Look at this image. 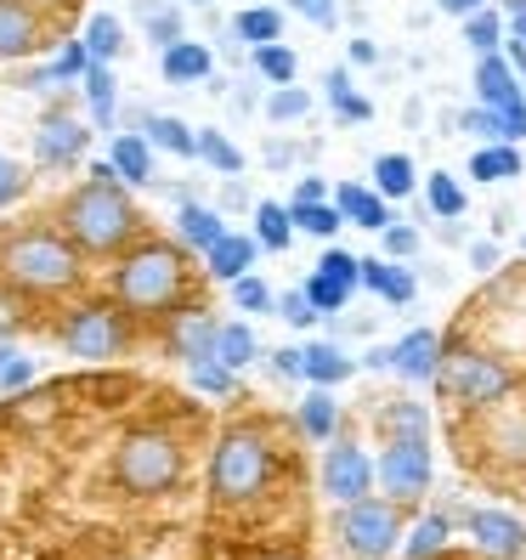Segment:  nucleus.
I'll return each mask as SVG.
<instances>
[{
  "label": "nucleus",
  "instance_id": "nucleus-60",
  "mask_svg": "<svg viewBox=\"0 0 526 560\" xmlns=\"http://www.w3.org/2000/svg\"><path fill=\"white\" fill-rule=\"evenodd\" d=\"M436 7H442V12H453V18H470V12H481V7H487V0H436Z\"/></svg>",
  "mask_w": 526,
  "mask_h": 560
},
{
  "label": "nucleus",
  "instance_id": "nucleus-29",
  "mask_svg": "<svg viewBox=\"0 0 526 560\" xmlns=\"http://www.w3.org/2000/svg\"><path fill=\"white\" fill-rule=\"evenodd\" d=\"M85 103H91V119L103 125V130H114V114H119V103H114V69L108 62H91L85 69Z\"/></svg>",
  "mask_w": 526,
  "mask_h": 560
},
{
  "label": "nucleus",
  "instance_id": "nucleus-46",
  "mask_svg": "<svg viewBox=\"0 0 526 560\" xmlns=\"http://www.w3.org/2000/svg\"><path fill=\"white\" fill-rule=\"evenodd\" d=\"M301 289L312 294V306H317V312H346V301H351V289H346V283H335L328 272H312Z\"/></svg>",
  "mask_w": 526,
  "mask_h": 560
},
{
  "label": "nucleus",
  "instance_id": "nucleus-39",
  "mask_svg": "<svg viewBox=\"0 0 526 560\" xmlns=\"http://www.w3.org/2000/svg\"><path fill=\"white\" fill-rule=\"evenodd\" d=\"M424 205H431V215H442V221H458V215H465V187H458L453 176H431V182H424Z\"/></svg>",
  "mask_w": 526,
  "mask_h": 560
},
{
  "label": "nucleus",
  "instance_id": "nucleus-56",
  "mask_svg": "<svg viewBox=\"0 0 526 560\" xmlns=\"http://www.w3.org/2000/svg\"><path fill=\"white\" fill-rule=\"evenodd\" d=\"M272 369H278L283 380H301V351H294V346H289V351H272Z\"/></svg>",
  "mask_w": 526,
  "mask_h": 560
},
{
  "label": "nucleus",
  "instance_id": "nucleus-53",
  "mask_svg": "<svg viewBox=\"0 0 526 560\" xmlns=\"http://www.w3.org/2000/svg\"><path fill=\"white\" fill-rule=\"evenodd\" d=\"M379 244H385L390 260H408V255L419 249V233H413V226H402V221H390L385 233H379Z\"/></svg>",
  "mask_w": 526,
  "mask_h": 560
},
{
  "label": "nucleus",
  "instance_id": "nucleus-52",
  "mask_svg": "<svg viewBox=\"0 0 526 560\" xmlns=\"http://www.w3.org/2000/svg\"><path fill=\"white\" fill-rule=\"evenodd\" d=\"M23 187H28V176H23V164H17V159H7V153H0V210H7V205H17V199H23Z\"/></svg>",
  "mask_w": 526,
  "mask_h": 560
},
{
  "label": "nucleus",
  "instance_id": "nucleus-12",
  "mask_svg": "<svg viewBox=\"0 0 526 560\" xmlns=\"http://www.w3.org/2000/svg\"><path fill=\"white\" fill-rule=\"evenodd\" d=\"M215 335H221V323L210 317V306H176L171 317H164V351L182 357V362H204L215 357Z\"/></svg>",
  "mask_w": 526,
  "mask_h": 560
},
{
  "label": "nucleus",
  "instance_id": "nucleus-6",
  "mask_svg": "<svg viewBox=\"0 0 526 560\" xmlns=\"http://www.w3.org/2000/svg\"><path fill=\"white\" fill-rule=\"evenodd\" d=\"M436 385L447 390L453 402H470V408H492L510 397V362L492 357V351H470V346H447L442 340V362H436Z\"/></svg>",
  "mask_w": 526,
  "mask_h": 560
},
{
  "label": "nucleus",
  "instance_id": "nucleus-32",
  "mask_svg": "<svg viewBox=\"0 0 526 560\" xmlns=\"http://www.w3.org/2000/svg\"><path fill=\"white\" fill-rule=\"evenodd\" d=\"M374 187L385 192L390 205H402L408 192H413V159L408 153H379L374 159Z\"/></svg>",
  "mask_w": 526,
  "mask_h": 560
},
{
  "label": "nucleus",
  "instance_id": "nucleus-10",
  "mask_svg": "<svg viewBox=\"0 0 526 560\" xmlns=\"http://www.w3.org/2000/svg\"><path fill=\"white\" fill-rule=\"evenodd\" d=\"M436 362H442V335L436 328H413V335H402L390 351H369V369H390V374H402L408 385H431Z\"/></svg>",
  "mask_w": 526,
  "mask_h": 560
},
{
  "label": "nucleus",
  "instance_id": "nucleus-48",
  "mask_svg": "<svg viewBox=\"0 0 526 560\" xmlns=\"http://www.w3.org/2000/svg\"><path fill=\"white\" fill-rule=\"evenodd\" d=\"M233 301H238V312H272V306H278V294L260 283L255 272H244V278H233Z\"/></svg>",
  "mask_w": 526,
  "mask_h": 560
},
{
  "label": "nucleus",
  "instance_id": "nucleus-22",
  "mask_svg": "<svg viewBox=\"0 0 526 560\" xmlns=\"http://www.w3.org/2000/svg\"><path fill=\"white\" fill-rule=\"evenodd\" d=\"M363 289H374L385 306H413V294H419L413 272L408 267H390V255L385 260H363Z\"/></svg>",
  "mask_w": 526,
  "mask_h": 560
},
{
  "label": "nucleus",
  "instance_id": "nucleus-42",
  "mask_svg": "<svg viewBox=\"0 0 526 560\" xmlns=\"http://www.w3.org/2000/svg\"><path fill=\"white\" fill-rule=\"evenodd\" d=\"M306 114H312V96L301 85H272V96H267V119L272 125H294V119H306Z\"/></svg>",
  "mask_w": 526,
  "mask_h": 560
},
{
  "label": "nucleus",
  "instance_id": "nucleus-63",
  "mask_svg": "<svg viewBox=\"0 0 526 560\" xmlns=\"http://www.w3.org/2000/svg\"><path fill=\"white\" fill-rule=\"evenodd\" d=\"M199 7H204V0H199Z\"/></svg>",
  "mask_w": 526,
  "mask_h": 560
},
{
  "label": "nucleus",
  "instance_id": "nucleus-1",
  "mask_svg": "<svg viewBox=\"0 0 526 560\" xmlns=\"http://www.w3.org/2000/svg\"><path fill=\"white\" fill-rule=\"evenodd\" d=\"M137 226H142V215L130 205L114 159L91 164V182L62 199V233L80 244V255H125L130 238H137Z\"/></svg>",
  "mask_w": 526,
  "mask_h": 560
},
{
  "label": "nucleus",
  "instance_id": "nucleus-26",
  "mask_svg": "<svg viewBox=\"0 0 526 560\" xmlns=\"http://www.w3.org/2000/svg\"><path fill=\"white\" fill-rule=\"evenodd\" d=\"M335 424H340L335 390H328V385H312V390H306V402H301V431H306L312 442H328V436H335Z\"/></svg>",
  "mask_w": 526,
  "mask_h": 560
},
{
  "label": "nucleus",
  "instance_id": "nucleus-7",
  "mask_svg": "<svg viewBox=\"0 0 526 560\" xmlns=\"http://www.w3.org/2000/svg\"><path fill=\"white\" fill-rule=\"evenodd\" d=\"M125 317H130L125 306L85 301V306H74L69 317H62L57 340H62V351L80 357V362H108V357H125V346H130V323H125Z\"/></svg>",
  "mask_w": 526,
  "mask_h": 560
},
{
  "label": "nucleus",
  "instance_id": "nucleus-15",
  "mask_svg": "<svg viewBox=\"0 0 526 560\" xmlns=\"http://www.w3.org/2000/svg\"><path fill=\"white\" fill-rule=\"evenodd\" d=\"M470 538H476V549L492 555V560H515V555L526 549V526H521L515 515H504V510H476V515H470Z\"/></svg>",
  "mask_w": 526,
  "mask_h": 560
},
{
  "label": "nucleus",
  "instance_id": "nucleus-8",
  "mask_svg": "<svg viewBox=\"0 0 526 560\" xmlns=\"http://www.w3.org/2000/svg\"><path fill=\"white\" fill-rule=\"evenodd\" d=\"M340 538L356 560H390V549L402 544V515L390 499H356V504H340Z\"/></svg>",
  "mask_w": 526,
  "mask_h": 560
},
{
  "label": "nucleus",
  "instance_id": "nucleus-18",
  "mask_svg": "<svg viewBox=\"0 0 526 560\" xmlns=\"http://www.w3.org/2000/svg\"><path fill=\"white\" fill-rule=\"evenodd\" d=\"M159 74L171 85H199V80L215 74V57H210L204 40H176V46L159 51Z\"/></svg>",
  "mask_w": 526,
  "mask_h": 560
},
{
  "label": "nucleus",
  "instance_id": "nucleus-30",
  "mask_svg": "<svg viewBox=\"0 0 526 560\" xmlns=\"http://www.w3.org/2000/svg\"><path fill=\"white\" fill-rule=\"evenodd\" d=\"M323 85H328V108H335L340 119H351V125L374 119V103H369V96H356V85H351V74H346V69H328V74H323Z\"/></svg>",
  "mask_w": 526,
  "mask_h": 560
},
{
  "label": "nucleus",
  "instance_id": "nucleus-45",
  "mask_svg": "<svg viewBox=\"0 0 526 560\" xmlns=\"http://www.w3.org/2000/svg\"><path fill=\"white\" fill-rule=\"evenodd\" d=\"M458 130H470V137H481V142H504V114L487 108V103H476V108L458 114Z\"/></svg>",
  "mask_w": 526,
  "mask_h": 560
},
{
  "label": "nucleus",
  "instance_id": "nucleus-44",
  "mask_svg": "<svg viewBox=\"0 0 526 560\" xmlns=\"http://www.w3.org/2000/svg\"><path fill=\"white\" fill-rule=\"evenodd\" d=\"M317 272H328L335 283H346V289L356 294V289H363V255H351V249H323Z\"/></svg>",
  "mask_w": 526,
  "mask_h": 560
},
{
  "label": "nucleus",
  "instance_id": "nucleus-61",
  "mask_svg": "<svg viewBox=\"0 0 526 560\" xmlns=\"http://www.w3.org/2000/svg\"><path fill=\"white\" fill-rule=\"evenodd\" d=\"M351 57H356V62H374L379 51H374V40H351Z\"/></svg>",
  "mask_w": 526,
  "mask_h": 560
},
{
  "label": "nucleus",
  "instance_id": "nucleus-38",
  "mask_svg": "<svg viewBox=\"0 0 526 560\" xmlns=\"http://www.w3.org/2000/svg\"><path fill=\"white\" fill-rule=\"evenodd\" d=\"M289 215H294V226H301V233H312V238H335L340 221H346L335 199H323V205H289Z\"/></svg>",
  "mask_w": 526,
  "mask_h": 560
},
{
  "label": "nucleus",
  "instance_id": "nucleus-19",
  "mask_svg": "<svg viewBox=\"0 0 526 560\" xmlns=\"http://www.w3.org/2000/svg\"><path fill=\"white\" fill-rule=\"evenodd\" d=\"M356 374V362L340 351V346H328V340H312V346H301V380L306 385H346Z\"/></svg>",
  "mask_w": 526,
  "mask_h": 560
},
{
  "label": "nucleus",
  "instance_id": "nucleus-5",
  "mask_svg": "<svg viewBox=\"0 0 526 560\" xmlns=\"http://www.w3.org/2000/svg\"><path fill=\"white\" fill-rule=\"evenodd\" d=\"M187 470V453L171 431H130L114 453V481L130 499H153V492H171Z\"/></svg>",
  "mask_w": 526,
  "mask_h": 560
},
{
  "label": "nucleus",
  "instance_id": "nucleus-13",
  "mask_svg": "<svg viewBox=\"0 0 526 560\" xmlns=\"http://www.w3.org/2000/svg\"><path fill=\"white\" fill-rule=\"evenodd\" d=\"M369 487H374V465H369L363 447H351V442L328 447V458H323V492L328 499L356 504V499H369Z\"/></svg>",
  "mask_w": 526,
  "mask_h": 560
},
{
  "label": "nucleus",
  "instance_id": "nucleus-35",
  "mask_svg": "<svg viewBox=\"0 0 526 560\" xmlns=\"http://www.w3.org/2000/svg\"><path fill=\"white\" fill-rule=\"evenodd\" d=\"M379 431H385V442H390V436H431V413L402 397V402H390V408L379 413Z\"/></svg>",
  "mask_w": 526,
  "mask_h": 560
},
{
  "label": "nucleus",
  "instance_id": "nucleus-54",
  "mask_svg": "<svg viewBox=\"0 0 526 560\" xmlns=\"http://www.w3.org/2000/svg\"><path fill=\"white\" fill-rule=\"evenodd\" d=\"M499 114H504V142H526V96L510 103V108H499Z\"/></svg>",
  "mask_w": 526,
  "mask_h": 560
},
{
  "label": "nucleus",
  "instance_id": "nucleus-40",
  "mask_svg": "<svg viewBox=\"0 0 526 560\" xmlns=\"http://www.w3.org/2000/svg\"><path fill=\"white\" fill-rule=\"evenodd\" d=\"M465 40H470V51H476V57L499 51V46H504V18L492 12V7L470 12V18H465Z\"/></svg>",
  "mask_w": 526,
  "mask_h": 560
},
{
  "label": "nucleus",
  "instance_id": "nucleus-31",
  "mask_svg": "<svg viewBox=\"0 0 526 560\" xmlns=\"http://www.w3.org/2000/svg\"><path fill=\"white\" fill-rule=\"evenodd\" d=\"M215 357L226 362V369H249V362L260 357V340H255V328L249 323H221V335H215Z\"/></svg>",
  "mask_w": 526,
  "mask_h": 560
},
{
  "label": "nucleus",
  "instance_id": "nucleus-14",
  "mask_svg": "<svg viewBox=\"0 0 526 560\" xmlns=\"http://www.w3.org/2000/svg\"><path fill=\"white\" fill-rule=\"evenodd\" d=\"M40 35L46 28H40L35 0H0V62L40 51Z\"/></svg>",
  "mask_w": 526,
  "mask_h": 560
},
{
  "label": "nucleus",
  "instance_id": "nucleus-50",
  "mask_svg": "<svg viewBox=\"0 0 526 560\" xmlns=\"http://www.w3.org/2000/svg\"><path fill=\"white\" fill-rule=\"evenodd\" d=\"M148 40H159V51L176 46V40H187V35H182V12H171V7H164V12H148Z\"/></svg>",
  "mask_w": 526,
  "mask_h": 560
},
{
  "label": "nucleus",
  "instance_id": "nucleus-47",
  "mask_svg": "<svg viewBox=\"0 0 526 560\" xmlns=\"http://www.w3.org/2000/svg\"><path fill=\"white\" fill-rule=\"evenodd\" d=\"M28 380H35V362H28L23 351H12V346H0V397L23 390Z\"/></svg>",
  "mask_w": 526,
  "mask_h": 560
},
{
  "label": "nucleus",
  "instance_id": "nucleus-25",
  "mask_svg": "<svg viewBox=\"0 0 526 560\" xmlns=\"http://www.w3.org/2000/svg\"><path fill=\"white\" fill-rule=\"evenodd\" d=\"M85 69H91V51H85V40H69L57 57H51V69H35L28 74V85L35 91H51V85H69V80H85Z\"/></svg>",
  "mask_w": 526,
  "mask_h": 560
},
{
  "label": "nucleus",
  "instance_id": "nucleus-62",
  "mask_svg": "<svg viewBox=\"0 0 526 560\" xmlns=\"http://www.w3.org/2000/svg\"><path fill=\"white\" fill-rule=\"evenodd\" d=\"M35 7H69V0H35Z\"/></svg>",
  "mask_w": 526,
  "mask_h": 560
},
{
  "label": "nucleus",
  "instance_id": "nucleus-57",
  "mask_svg": "<svg viewBox=\"0 0 526 560\" xmlns=\"http://www.w3.org/2000/svg\"><path fill=\"white\" fill-rule=\"evenodd\" d=\"M504 18H510V35L526 40V0H504Z\"/></svg>",
  "mask_w": 526,
  "mask_h": 560
},
{
  "label": "nucleus",
  "instance_id": "nucleus-20",
  "mask_svg": "<svg viewBox=\"0 0 526 560\" xmlns=\"http://www.w3.org/2000/svg\"><path fill=\"white\" fill-rule=\"evenodd\" d=\"M255 255H260V238H249V233H226L215 249H204V272L221 278V283H233V278H244V272L255 267Z\"/></svg>",
  "mask_w": 526,
  "mask_h": 560
},
{
  "label": "nucleus",
  "instance_id": "nucleus-28",
  "mask_svg": "<svg viewBox=\"0 0 526 560\" xmlns=\"http://www.w3.org/2000/svg\"><path fill=\"white\" fill-rule=\"evenodd\" d=\"M255 238H260V249H289V238H294V215H289V205H278V199H260L255 205Z\"/></svg>",
  "mask_w": 526,
  "mask_h": 560
},
{
  "label": "nucleus",
  "instance_id": "nucleus-16",
  "mask_svg": "<svg viewBox=\"0 0 526 560\" xmlns=\"http://www.w3.org/2000/svg\"><path fill=\"white\" fill-rule=\"evenodd\" d=\"M521 96H526V85H521V74L510 69V57H504V51L476 57V103H487V108H510V103H521Z\"/></svg>",
  "mask_w": 526,
  "mask_h": 560
},
{
  "label": "nucleus",
  "instance_id": "nucleus-3",
  "mask_svg": "<svg viewBox=\"0 0 526 560\" xmlns=\"http://www.w3.org/2000/svg\"><path fill=\"white\" fill-rule=\"evenodd\" d=\"M114 301L130 317H171L187 301V255L164 238L130 244L114 267Z\"/></svg>",
  "mask_w": 526,
  "mask_h": 560
},
{
  "label": "nucleus",
  "instance_id": "nucleus-37",
  "mask_svg": "<svg viewBox=\"0 0 526 560\" xmlns=\"http://www.w3.org/2000/svg\"><path fill=\"white\" fill-rule=\"evenodd\" d=\"M447 533H453V521H447V515H424V521L413 526V538L402 544V555H408V560H431V555L447 549Z\"/></svg>",
  "mask_w": 526,
  "mask_h": 560
},
{
  "label": "nucleus",
  "instance_id": "nucleus-36",
  "mask_svg": "<svg viewBox=\"0 0 526 560\" xmlns=\"http://www.w3.org/2000/svg\"><path fill=\"white\" fill-rule=\"evenodd\" d=\"M255 74L260 80H272V85H294L301 80V57H294L289 46H255Z\"/></svg>",
  "mask_w": 526,
  "mask_h": 560
},
{
  "label": "nucleus",
  "instance_id": "nucleus-17",
  "mask_svg": "<svg viewBox=\"0 0 526 560\" xmlns=\"http://www.w3.org/2000/svg\"><path fill=\"white\" fill-rule=\"evenodd\" d=\"M335 205H340L346 221L369 226V233H385V226L397 221V215H390V199H385V192H379V187H363V182H340V187H335Z\"/></svg>",
  "mask_w": 526,
  "mask_h": 560
},
{
  "label": "nucleus",
  "instance_id": "nucleus-21",
  "mask_svg": "<svg viewBox=\"0 0 526 560\" xmlns=\"http://www.w3.org/2000/svg\"><path fill=\"white\" fill-rule=\"evenodd\" d=\"M108 159H114L119 182H130V187H148V182H153V142L137 137V130H119L114 148H108Z\"/></svg>",
  "mask_w": 526,
  "mask_h": 560
},
{
  "label": "nucleus",
  "instance_id": "nucleus-4",
  "mask_svg": "<svg viewBox=\"0 0 526 560\" xmlns=\"http://www.w3.org/2000/svg\"><path fill=\"white\" fill-rule=\"evenodd\" d=\"M272 481V447L255 424H233L221 442H215V458H210V492L215 504H249L260 499Z\"/></svg>",
  "mask_w": 526,
  "mask_h": 560
},
{
  "label": "nucleus",
  "instance_id": "nucleus-2",
  "mask_svg": "<svg viewBox=\"0 0 526 560\" xmlns=\"http://www.w3.org/2000/svg\"><path fill=\"white\" fill-rule=\"evenodd\" d=\"M0 283L17 294H62L80 283V244L57 226H12L0 233Z\"/></svg>",
  "mask_w": 526,
  "mask_h": 560
},
{
  "label": "nucleus",
  "instance_id": "nucleus-23",
  "mask_svg": "<svg viewBox=\"0 0 526 560\" xmlns=\"http://www.w3.org/2000/svg\"><path fill=\"white\" fill-rule=\"evenodd\" d=\"M176 233H182V244L187 249H215L221 238H226V221H221V210H210V205H182L176 210Z\"/></svg>",
  "mask_w": 526,
  "mask_h": 560
},
{
  "label": "nucleus",
  "instance_id": "nucleus-51",
  "mask_svg": "<svg viewBox=\"0 0 526 560\" xmlns=\"http://www.w3.org/2000/svg\"><path fill=\"white\" fill-rule=\"evenodd\" d=\"M289 12L306 18L312 28H335V23H340V7H335V0H289Z\"/></svg>",
  "mask_w": 526,
  "mask_h": 560
},
{
  "label": "nucleus",
  "instance_id": "nucleus-34",
  "mask_svg": "<svg viewBox=\"0 0 526 560\" xmlns=\"http://www.w3.org/2000/svg\"><path fill=\"white\" fill-rule=\"evenodd\" d=\"M119 46H125L119 18H114V12H96V18L85 23V51H91V62H114Z\"/></svg>",
  "mask_w": 526,
  "mask_h": 560
},
{
  "label": "nucleus",
  "instance_id": "nucleus-58",
  "mask_svg": "<svg viewBox=\"0 0 526 560\" xmlns=\"http://www.w3.org/2000/svg\"><path fill=\"white\" fill-rule=\"evenodd\" d=\"M470 260L481 272H492V267H499V244H470Z\"/></svg>",
  "mask_w": 526,
  "mask_h": 560
},
{
  "label": "nucleus",
  "instance_id": "nucleus-27",
  "mask_svg": "<svg viewBox=\"0 0 526 560\" xmlns=\"http://www.w3.org/2000/svg\"><path fill=\"white\" fill-rule=\"evenodd\" d=\"M470 176H476V182H510V176H521L515 142H481V148L470 153Z\"/></svg>",
  "mask_w": 526,
  "mask_h": 560
},
{
  "label": "nucleus",
  "instance_id": "nucleus-33",
  "mask_svg": "<svg viewBox=\"0 0 526 560\" xmlns=\"http://www.w3.org/2000/svg\"><path fill=\"white\" fill-rule=\"evenodd\" d=\"M233 35L249 40V46H272V40L283 35V12H278V7H249V12L233 18Z\"/></svg>",
  "mask_w": 526,
  "mask_h": 560
},
{
  "label": "nucleus",
  "instance_id": "nucleus-59",
  "mask_svg": "<svg viewBox=\"0 0 526 560\" xmlns=\"http://www.w3.org/2000/svg\"><path fill=\"white\" fill-rule=\"evenodd\" d=\"M504 57H510V69H515V74H521V85H526V40H515V35H510Z\"/></svg>",
  "mask_w": 526,
  "mask_h": 560
},
{
  "label": "nucleus",
  "instance_id": "nucleus-11",
  "mask_svg": "<svg viewBox=\"0 0 526 560\" xmlns=\"http://www.w3.org/2000/svg\"><path fill=\"white\" fill-rule=\"evenodd\" d=\"M85 148H91V130L74 114L51 108L35 125V164H46V171H74V164L85 159Z\"/></svg>",
  "mask_w": 526,
  "mask_h": 560
},
{
  "label": "nucleus",
  "instance_id": "nucleus-24",
  "mask_svg": "<svg viewBox=\"0 0 526 560\" xmlns=\"http://www.w3.org/2000/svg\"><path fill=\"white\" fill-rule=\"evenodd\" d=\"M148 142L153 148H164L171 159H199V130H187L176 114H148Z\"/></svg>",
  "mask_w": 526,
  "mask_h": 560
},
{
  "label": "nucleus",
  "instance_id": "nucleus-55",
  "mask_svg": "<svg viewBox=\"0 0 526 560\" xmlns=\"http://www.w3.org/2000/svg\"><path fill=\"white\" fill-rule=\"evenodd\" d=\"M328 199V187L317 182V176H301V182H294V199L289 205H323Z\"/></svg>",
  "mask_w": 526,
  "mask_h": 560
},
{
  "label": "nucleus",
  "instance_id": "nucleus-9",
  "mask_svg": "<svg viewBox=\"0 0 526 560\" xmlns=\"http://www.w3.org/2000/svg\"><path fill=\"white\" fill-rule=\"evenodd\" d=\"M374 476L390 492V504H419L431 492V436H390Z\"/></svg>",
  "mask_w": 526,
  "mask_h": 560
},
{
  "label": "nucleus",
  "instance_id": "nucleus-49",
  "mask_svg": "<svg viewBox=\"0 0 526 560\" xmlns=\"http://www.w3.org/2000/svg\"><path fill=\"white\" fill-rule=\"evenodd\" d=\"M272 312H278L289 328H312V323L323 317V312L312 306V294H306V289H289V294H278V306H272Z\"/></svg>",
  "mask_w": 526,
  "mask_h": 560
},
{
  "label": "nucleus",
  "instance_id": "nucleus-41",
  "mask_svg": "<svg viewBox=\"0 0 526 560\" xmlns=\"http://www.w3.org/2000/svg\"><path fill=\"white\" fill-rule=\"evenodd\" d=\"M199 159L210 164V171H221V176H238L244 171V153L221 137V130H199Z\"/></svg>",
  "mask_w": 526,
  "mask_h": 560
},
{
  "label": "nucleus",
  "instance_id": "nucleus-43",
  "mask_svg": "<svg viewBox=\"0 0 526 560\" xmlns=\"http://www.w3.org/2000/svg\"><path fill=\"white\" fill-rule=\"evenodd\" d=\"M187 374H192V385H199V390H210V397H233V385H238V374L226 369L221 357H204V362H187Z\"/></svg>",
  "mask_w": 526,
  "mask_h": 560
}]
</instances>
